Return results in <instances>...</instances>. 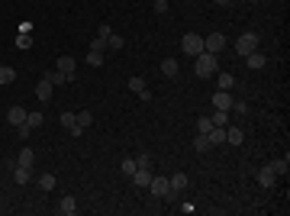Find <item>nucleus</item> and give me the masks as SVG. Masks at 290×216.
I'll return each mask as SVG.
<instances>
[{
    "label": "nucleus",
    "mask_w": 290,
    "mask_h": 216,
    "mask_svg": "<svg viewBox=\"0 0 290 216\" xmlns=\"http://www.w3.org/2000/svg\"><path fill=\"white\" fill-rule=\"evenodd\" d=\"M36 181H39V191H52V187L58 184V178H55L52 171H46V174H39Z\"/></svg>",
    "instance_id": "22"
},
{
    "label": "nucleus",
    "mask_w": 290,
    "mask_h": 216,
    "mask_svg": "<svg viewBox=\"0 0 290 216\" xmlns=\"http://www.w3.org/2000/svg\"><path fill=\"white\" fill-rule=\"evenodd\" d=\"M210 126H213V123H210V116H200V120H197V132H203V136L210 132Z\"/></svg>",
    "instance_id": "33"
},
{
    "label": "nucleus",
    "mask_w": 290,
    "mask_h": 216,
    "mask_svg": "<svg viewBox=\"0 0 290 216\" xmlns=\"http://www.w3.org/2000/svg\"><path fill=\"white\" fill-rule=\"evenodd\" d=\"M42 120H46V116L39 113V110H32V113H26V123H29V129H36V126H42Z\"/></svg>",
    "instance_id": "28"
},
{
    "label": "nucleus",
    "mask_w": 290,
    "mask_h": 216,
    "mask_svg": "<svg viewBox=\"0 0 290 216\" xmlns=\"http://www.w3.org/2000/svg\"><path fill=\"white\" fill-rule=\"evenodd\" d=\"M103 55L107 52H87V65H91V68H100V65H103Z\"/></svg>",
    "instance_id": "29"
},
{
    "label": "nucleus",
    "mask_w": 290,
    "mask_h": 216,
    "mask_svg": "<svg viewBox=\"0 0 290 216\" xmlns=\"http://www.w3.org/2000/svg\"><path fill=\"white\" fill-rule=\"evenodd\" d=\"M136 165H139V168H148V171H152V158H148V155H136Z\"/></svg>",
    "instance_id": "34"
},
{
    "label": "nucleus",
    "mask_w": 290,
    "mask_h": 216,
    "mask_svg": "<svg viewBox=\"0 0 290 216\" xmlns=\"http://www.w3.org/2000/svg\"><path fill=\"white\" fill-rule=\"evenodd\" d=\"M16 46H20V48H29V46H32L29 32H20V39H16Z\"/></svg>",
    "instance_id": "36"
},
{
    "label": "nucleus",
    "mask_w": 290,
    "mask_h": 216,
    "mask_svg": "<svg viewBox=\"0 0 290 216\" xmlns=\"http://www.w3.org/2000/svg\"><path fill=\"white\" fill-rule=\"evenodd\" d=\"M236 52L242 55H252V52H258V32H242V36L236 39Z\"/></svg>",
    "instance_id": "2"
},
{
    "label": "nucleus",
    "mask_w": 290,
    "mask_h": 216,
    "mask_svg": "<svg viewBox=\"0 0 290 216\" xmlns=\"http://www.w3.org/2000/svg\"><path fill=\"white\" fill-rule=\"evenodd\" d=\"M206 139H210V145H222L226 142V126H210Z\"/></svg>",
    "instance_id": "11"
},
{
    "label": "nucleus",
    "mask_w": 290,
    "mask_h": 216,
    "mask_svg": "<svg viewBox=\"0 0 290 216\" xmlns=\"http://www.w3.org/2000/svg\"><path fill=\"white\" fill-rule=\"evenodd\" d=\"M120 168H122V174H126V178H132L139 165H136V158H122V165H120Z\"/></svg>",
    "instance_id": "27"
},
{
    "label": "nucleus",
    "mask_w": 290,
    "mask_h": 216,
    "mask_svg": "<svg viewBox=\"0 0 290 216\" xmlns=\"http://www.w3.org/2000/svg\"><path fill=\"white\" fill-rule=\"evenodd\" d=\"M110 32H113V29H110V26L103 23V26H100V29H97V39H110Z\"/></svg>",
    "instance_id": "41"
},
{
    "label": "nucleus",
    "mask_w": 290,
    "mask_h": 216,
    "mask_svg": "<svg viewBox=\"0 0 290 216\" xmlns=\"http://www.w3.org/2000/svg\"><path fill=\"white\" fill-rule=\"evenodd\" d=\"M58 213H61V216H74V213H77L74 197H61V200H58Z\"/></svg>",
    "instance_id": "15"
},
{
    "label": "nucleus",
    "mask_w": 290,
    "mask_h": 216,
    "mask_svg": "<svg viewBox=\"0 0 290 216\" xmlns=\"http://www.w3.org/2000/svg\"><path fill=\"white\" fill-rule=\"evenodd\" d=\"M55 68L74 77V58H71V55H58V65H55Z\"/></svg>",
    "instance_id": "21"
},
{
    "label": "nucleus",
    "mask_w": 290,
    "mask_h": 216,
    "mask_svg": "<svg viewBox=\"0 0 290 216\" xmlns=\"http://www.w3.org/2000/svg\"><path fill=\"white\" fill-rule=\"evenodd\" d=\"M52 81H46V77H42V81H39V84H36V97H39V100H42V103H48V100H52Z\"/></svg>",
    "instance_id": "10"
},
{
    "label": "nucleus",
    "mask_w": 290,
    "mask_h": 216,
    "mask_svg": "<svg viewBox=\"0 0 290 216\" xmlns=\"http://www.w3.org/2000/svg\"><path fill=\"white\" fill-rule=\"evenodd\" d=\"M122 46H126V42H122V36H116V32H110V39H107V48H110V52H120Z\"/></svg>",
    "instance_id": "26"
},
{
    "label": "nucleus",
    "mask_w": 290,
    "mask_h": 216,
    "mask_svg": "<svg viewBox=\"0 0 290 216\" xmlns=\"http://www.w3.org/2000/svg\"><path fill=\"white\" fill-rule=\"evenodd\" d=\"M213 110H232V94L229 91H216L213 94Z\"/></svg>",
    "instance_id": "9"
},
{
    "label": "nucleus",
    "mask_w": 290,
    "mask_h": 216,
    "mask_svg": "<svg viewBox=\"0 0 290 216\" xmlns=\"http://www.w3.org/2000/svg\"><path fill=\"white\" fill-rule=\"evenodd\" d=\"M161 74H165V77H177V74H181L177 58H165V62H161Z\"/></svg>",
    "instance_id": "12"
},
{
    "label": "nucleus",
    "mask_w": 290,
    "mask_h": 216,
    "mask_svg": "<svg viewBox=\"0 0 290 216\" xmlns=\"http://www.w3.org/2000/svg\"><path fill=\"white\" fill-rule=\"evenodd\" d=\"M222 48H226V36H222V32H210V36L203 39V52H213V55H219Z\"/></svg>",
    "instance_id": "4"
},
{
    "label": "nucleus",
    "mask_w": 290,
    "mask_h": 216,
    "mask_svg": "<svg viewBox=\"0 0 290 216\" xmlns=\"http://www.w3.org/2000/svg\"><path fill=\"white\" fill-rule=\"evenodd\" d=\"M216 71H219V58H216L213 52H200L197 62H193V74L197 77H213Z\"/></svg>",
    "instance_id": "1"
},
{
    "label": "nucleus",
    "mask_w": 290,
    "mask_h": 216,
    "mask_svg": "<svg viewBox=\"0 0 290 216\" xmlns=\"http://www.w3.org/2000/svg\"><path fill=\"white\" fill-rule=\"evenodd\" d=\"M155 13H158V16L168 13V0H155Z\"/></svg>",
    "instance_id": "39"
},
{
    "label": "nucleus",
    "mask_w": 290,
    "mask_h": 216,
    "mask_svg": "<svg viewBox=\"0 0 290 216\" xmlns=\"http://www.w3.org/2000/svg\"><path fill=\"white\" fill-rule=\"evenodd\" d=\"M236 87V77L232 74H219V91H232Z\"/></svg>",
    "instance_id": "30"
},
{
    "label": "nucleus",
    "mask_w": 290,
    "mask_h": 216,
    "mask_svg": "<svg viewBox=\"0 0 290 216\" xmlns=\"http://www.w3.org/2000/svg\"><path fill=\"white\" fill-rule=\"evenodd\" d=\"M29 132H32V129H29V123H23V126H16V136H20V139H23V142L29 139Z\"/></svg>",
    "instance_id": "38"
},
{
    "label": "nucleus",
    "mask_w": 290,
    "mask_h": 216,
    "mask_svg": "<svg viewBox=\"0 0 290 216\" xmlns=\"http://www.w3.org/2000/svg\"><path fill=\"white\" fill-rule=\"evenodd\" d=\"M13 181H16V184H29V181H32V168L16 165V168H13Z\"/></svg>",
    "instance_id": "18"
},
{
    "label": "nucleus",
    "mask_w": 290,
    "mask_h": 216,
    "mask_svg": "<svg viewBox=\"0 0 290 216\" xmlns=\"http://www.w3.org/2000/svg\"><path fill=\"white\" fill-rule=\"evenodd\" d=\"M7 123H10V126H23V123H26V110H23V107H10Z\"/></svg>",
    "instance_id": "13"
},
{
    "label": "nucleus",
    "mask_w": 290,
    "mask_h": 216,
    "mask_svg": "<svg viewBox=\"0 0 290 216\" xmlns=\"http://www.w3.org/2000/svg\"><path fill=\"white\" fill-rule=\"evenodd\" d=\"M255 178H258V184L265 187V191H267V187H274V184H277V174H274L271 168H267V165H265V168H258V174H255Z\"/></svg>",
    "instance_id": "7"
},
{
    "label": "nucleus",
    "mask_w": 290,
    "mask_h": 216,
    "mask_svg": "<svg viewBox=\"0 0 290 216\" xmlns=\"http://www.w3.org/2000/svg\"><path fill=\"white\" fill-rule=\"evenodd\" d=\"M193 148H197V152H210L213 145H210V139H206L203 132H200V136H197V142H193Z\"/></svg>",
    "instance_id": "31"
},
{
    "label": "nucleus",
    "mask_w": 290,
    "mask_h": 216,
    "mask_svg": "<svg viewBox=\"0 0 290 216\" xmlns=\"http://www.w3.org/2000/svg\"><path fill=\"white\" fill-rule=\"evenodd\" d=\"M245 62H248V68H252V71H261L267 65V58L261 52H252V55H245Z\"/></svg>",
    "instance_id": "20"
},
{
    "label": "nucleus",
    "mask_w": 290,
    "mask_h": 216,
    "mask_svg": "<svg viewBox=\"0 0 290 216\" xmlns=\"http://www.w3.org/2000/svg\"><path fill=\"white\" fill-rule=\"evenodd\" d=\"M132 184H136V187H148V181H152V171H148V168H136V174H132Z\"/></svg>",
    "instance_id": "14"
},
{
    "label": "nucleus",
    "mask_w": 290,
    "mask_h": 216,
    "mask_svg": "<svg viewBox=\"0 0 290 216\" xmlns=\"http://www.w3.org/2000/svg\"><path fill=\"white\" fill-rule=\"evenodd\" d=\"M16 165H23V168H32V165H36V152H32L29 145H26L23 152L16 155Z\"/></svg>",
    "instance_id": "17"
},
{
    "label": "nucleus",
    "mask_w": 290,
    "mask_h": 216,
    "mask_svg": "<svg viewBox=\"0 0 290 216\" xmlns=\"http://www.w3.org/2000/svg\"><path fill=\"white\" fill-rule=\"evenodd\" d=\"M148 191L155 193V197H168V178H161V174H152V181H148Z\"/></svg>",
    "instance_id": "6"
},
{
    "label": "nucleus",
    "mask_w": 290,
    "mask_h": 216,
    "mask_svg": "<svg viewBox=\"0 0 290 216\" xmlns=\"http://www.w3.org/2000/svg\"><path fill=\"white\" fill-rule=\"evenodd\" d=\"M16 81V68H10V65H0V84H13Z\"/></svg>",
    "instance_id": "25"
},
{
    "label": "nucleus",
    "mask_w": 290,
    "mask_h": 216,
    "mask_svg": "<svg viewBox=\"0 0 290 216\" xmlns=\"http://www.w3.org/2000/svg\"><path fill=\"white\" fill-rule=\"evenodd\" d=\"M226 142H229V145H242V142H245V132L236 129V126H226Z\"/></svg>",
    "instance_id": "19"
},
{
    "label": "nucleus",
    "mask_w": 290,
    "mask_h": 216,
    "mask_svg": "<svg viewBox=\"0 0 290 216\" xmlns=\"http://www.w3.org/2000/svg\"><path fill=\"white\" fill-rule=\"evenodd\" d=\"M42 77H46V81H52V84H68V81H71V74H65V71H58V68H55V71L48 68Z\"/></svg>",
    "instance_id": "16"
},
{
    "label": "nucleus",
    "mask_w": 290,
    "mask_h": 216,
    "mask_svg": "<svg viewBox=\"0 0 290 216\" xmlns=\"http://www.w3.org/2000/svg\"><path fill=\"white\" fill-rule=\"evenodd\" d=\"M91 123H94V113H91V110H81V113H74V129H68V132L77 139V136H81Z\"/></svg>",
    "instance_id": "5"
},
{
    "label": "nucleus",
    "mask_w": 290,
    "mask_h": 216,
    "mask_svg": "<svg viewBox=\"0 0 290 216\" xmlns=\"http://www.w3.org/2000/svg\"><path fill=\"white\" fill-rule=\"evenodd\" d=\"M267 168L274 171V174H287V171H290V162H287V155H284V158H274V162L267 165Z\"/></svg>",
    "instance_id": "23"
},
{
    "label": "nucleus",
    "mask_w": 290,
    "mask_h": 216,
    "mask_svg": "<svg viewBox=\"0 0 290 216\" xmlns=\"http://www.w3.org/2000/svg\"><path fill=\"white\" fill-rule=\"evenodd\" d=\"M210 123H213V126H229V110H213Z\"/></svg>",
    "instance_id": "24"
},
{
    "label": "nucleus",
    "mask_w": 290,
    "mask_h": 216,
    "mask_svg": "<svg viewBox=\"0 0 290 216\" xmlns=\"http://www.w3.org/2000/svg\"><path fill=\"white\" fill-rule=\"evenodd\" d=\"M91 52H107V39H94V42H91Z\"/></svg>",
    "instance_id": "35"
},
{
    "label": "nucleus",
    "mask_w": 290,
    "mask_h": 216,
    "mask_svg": "<svg viewBox=\"0 0 290 216\" xmlns=\"http://www.w3.org/2000/svg\"><path fill=\"white\" fill-rule=\"evenodd\" d=\"M129 91L132 94H142L145 91V77H129Z\"/></svg>",
    "instance_id": "32"
},
{
    "label": "nucleus",
    "mask_w": 290,
    "mask_h": 216,
    "mask_svg": "<svg viewBox=\"0 0 290 216\" xmlns=\"http://www.w3.org/2000/svg\"><path fill=\"white\" fill-rule=\"evenodd\" d=\"M61 126H65V129H74V113H61Z\"/></svg>",
    "instance_id": "37"
},
{
    "label": "nucleus",
    "mask_w": 290,
    "mask_h": 216,
    "mask_svg": "<svg viewBox=\"0 0 290 216\" xmlns=\"http://www.w3.org/2000/svg\"><path fill=\"white\" fill-rule=\"evenodd\" d=\"M232 110H236V113H248V103L245 100H232Z\"/></svg>",
    "instance_id": "40"
},
{
    "label": "nucleus",
    "mask_w": 290,
    "mask_h": 216,
    "mask_svg": "<svg viewBox=\"0 0 290 216\" xmlns=\"http://www.w3.org/2000/svg\"><path fill=\"white\" fill-rule=\"evenodd\" d=\"M181 52H184V55H193V58H197V55L203 52V36H197V32H187V36L181 39Z\"/></svg>",
    "instance_id": "3"
},
{
    "label": "nucleus",
    "mask_w": 290,
    "mask_h": 216,
    "mask_svg": "<svg viewBox=\"0 0 290 216\" xmlns=\"http://www.w3.org/2000/svg\"><path fill=\"white\" fill-rule=\"evenodd\" d=\"M187 184H191V178H187L184 171H177V174H171V178H168V187H171V193H181Z\"/></svg>",
    "instance_id": "8"
},
{
    "label": "nucleus",
    "mask_w": 290,
    "mask_h": 216,
    "mask_svg": "<svg viewBox=\"0 0 290 216\" xmlns=\"http://www.w3.org/2000/svg\"><path fill=\"white\" fill-rule=\"evenodd\" d=\"M213 3H219V7H229L232 0H213Z\"/></svg>",
    "instance_id": "42"
}]
</instances>
